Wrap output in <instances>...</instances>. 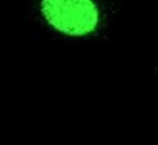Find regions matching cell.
I'll return each instance as SVG.
<instances>
[{"instance_id": "6da1fadb", "label": "cell", "mask_w": 158, "mask_h": 145, "mask_svg": "<svg viewBox=\"0 0 158 145\" xmlns=\"http://www.w3.org/2000/svg\"><path fill=\"white\" fill-rule=\"evenodd\" d=\"M39 11L49 27L72 38L94 33L100 23L94 0H41Z\"/></svg>"}]
</instances>
